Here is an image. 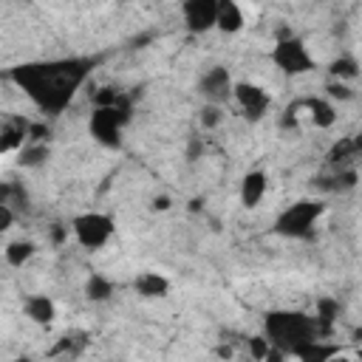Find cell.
Segmentation results:
<instances>
[{
    "instance_id": "obj_1",
    "label": "cell",
    "mask_w": 362,
    "mask_h": 362,
    "mask_svg": "<svg viewBox=\"0 0 362 362\" xmlns=\"http://www.w3.org/2000/svg\"><path fill=\"white\" fill-rule=\"evenodd\" d=\"M96 57H62L45 62H23L8 71V79L48 116H59L79 88L90 79Z\"/></svg>"
},
{
    "instance_id": "obj_2",
    "label": "cell",
    "mask_w": 362,
    "mask_h": 362,
    "mask_svg": "<svg viewBox=\"0 0 362 362\" xmlns=\"http://www.w3.org/2000/svg\"><path fill=\"white\" fill-rule=\"evenodd\" d=\"M263 334L286 356H291L300 345H305V342L320 337L317 320L303 314V311H269L263 317Z\"/></svg>"
},
{
    "instance_id": "obj_3",
    "label": "cell",
    "mask_w": 362,
    "mask_h": 362,
    "mask_svg": "<svg viewBox=\"0 0 362 362\" xmlns=\"http://www.w3.org/2000/svg\"><path fill=\"white\" fill-rule=\"evenodd\" d=\"M130 113H133V99L122 90V96L113 102V105H102V107H93L90 113V136L102 144V147H110V150H119L122 147V130L127 127L130 122Z\"/></svg>"
},
{
    "instance_id": "obj_4",
    "label": "cell",
    "mask_w": 362,
    "mask_h": 362,
    "mask_svg": "<svg viewBox=\"0 0 362 362\" xmlns=\"http://www.w3.org/2000/svg\"><path fill=\"white\" fill-rule=\"evenodd\" d=\"M322 204L320 201H311V198H303L297 204H288L277 218H274V232L283 235V238H291V240H311L314 238V223L320 221L322 215Z\"/></svg>"
},
{
    "instance_id": "obj_5",
    "label": "cell",
    "mask_w": 362,
    "mask_h": 362,
    "mask_svg": "<svg viewBox=\"0 0 362 362\" xmlns=\"http://www.w3.org/2000/svg\"><path fill=\"white\" fill-rule=\"evenodd\" d=\"M272 62L286 74V76H303L317 68L308 45L300 37H280L272 48Z\"/></svg>"
},
{
    "instance_id": "obj_6",
    "label": "cell",
    "mask_w": 362,
    "mask_h": 362,
    "mask_svg": "<svg viewBox=\"0 0 362 362\" xmlns=\"http://www.w3.org/2000/svg\"><path fill=\"white\" fill-rule=\"evenodd\" d=\"M113 229H116L113 218L105 215V212H82L71 221V232H74L76 243L82 249H90V252L102 249L113 238Z\"/></svg>"
},
{
    "instance_id": "obj_7",
    "label": "cell",
    "mask_w": 362,
    "mask_h": 362,
    "mask_svg": "<svg viewBox=\"0 0 362 362\" xmlns=\"http://www.w3.org/2000/svg\"><path fill=\"white\" fill-rule=\"evenodd\" d=\"M181 14L189 34H206L218 25V0H181Z\"/></svg>"
},
{
    "instance_id": "obj_8",
    "label": "cell",
    "mask_w": 362,
    "mask_h": 362,
    "mask_svg": "<svg viewBox=\"0 0 362 362\" xmlns=\"http://www.w3.org/2000/svg\"><path fill=\"white\" fill-rule=\"evenodd\" d=\"M198 93L206 99V102H215V105H223L232 93H235V79L229 74L226 65H212L201 82H198Z\"/></svg>"
},
{
    "instance_id": "obj_9",
    "label": "cell",
    "mask_w": 362,
    "mask_h": 362,
    "mask_svg": "<svg viewBox=\"0 0 362 362\" xmlns=\"http://www.w3.org/2000/svg\"><path fill=\"white\" fill-rule=\"evenodd\" d=\"M232 96H235V102L240 105V110H243V116L249 122H260L266 116L269 105H272L269 93L255 82H235V93Z\"/></svg>"
},
{
    "instance_id": "obj_10",
    "label": "cell",
    "mask_w": 362,
    "mask_h": 362,
    "mask_svg": "<svg viewBox=\"0 0 362 362\" xmlns=\"http://www.w3.org/2000/svg\"><path fill=\"white\" fill-rule=\"evenodd\" d=\"M31 139V122L23 116H11L0 127V153H14Z\"/></svg>"
},
{
    "instance_id": "obj_11",
    "label": "cell",
    "mask_w": 362,
    "mask_h": 362,
    "mask_svg": "<svg viewBox=\"0 0 362 362\" xmlns=\"http://www.w3.org/2000/svg\"><path fill=\"white\" fill-rule=\"evenodd\" d=\"M266 187H269L266 173H263V170H249V173L243 175V181H240V204H243L246 209H255V206L263 201Z\"/></svg>"
},
{
    "instance_id": "obj_12",
    "label": "cell",
    "mask_w": 362,
    "mask_h": 362,
    "mask_svg": "<svg viewBox=\"0 0 362 362\" xmlns=\"http://www.w3.org/2000/svg\"><path fill=\"white\" fill-rule=\"evenodd\" d=\"M23 311H25V317H28L31 322H37V325H48V322H54V317H57V305H54V300L45 297V294H31V297H25Z\"/></svg>"
},
{
    "instance_id": "obj_13",
    "label": "cell",
    "mask_w": 362,
    "mask_h": 362,
    "mask_svg": "<svg viewBox=\"0 0 362 362\" xmlns=\"http://www.w3.org/2000/svg\"><path fill=\"white\" fill-rule=\"evenodd\" d=\"M246 17H243V8L238 6V0H218V25L223 34H238L243 28Z\"/></svg>"
},
{
    "instance_id": "obj_14",
    "label": "cell",
    "mask_w": 362,
    "mask_h": 362,
    "mask_svg": "<svg viewBox=\"0 0 362 362\" xmlns=\"http://www.w3.org/2000/svg\"><path fill=\"white\" fill-rule=\"evenodd\" d=\"M133 288L141 297H167L170 294V280L164 274H158V272H141L133 280Z\"/></svg>"
},
{
    "instance_id": "obj_15",
    "label": "cell",
    "mask_w": 362,
    "mask_h": 362,
    "mask_svg": "<svg viewBox=\"0 0 362 362\" xmlns=\"http://www.w3.org/2000/svg\"><path fill=\"white\" fill-rule=\"evenodd\" d=\"M303 107H308V113H311V122L317 124V127H331L334 122H337V110H334V105H331V99L325 96H311V99H305V102H300Z\"/></svg>"
},
{
    "instance_id": "obj_16",
    "label": "cell",
    "mask_w": 362,
    "mask_h": 362,
    "mask_svg": "<svg viewBox=\"0 0 362 362\" xmlns=\"http://www.w3.org/2000/svg\"><path fill=\"white\" fill-rule=\"evenodd\" d=\"M337 354H339L337 345H328V342H322V337H317V339L300 345L291 356H297V359H303V362H325V359H331V356H337Z\"/></svg>"
},
{
    "instance_id": "obj_17",
    "label": "cell",
    "mask_w": 362,
    "mask_h": 362,
    "mask_svg": "<svg viewBox=\"0 0 362 362\" xmlns=\"http://www.w3.org/2000/svg\"><path fill=\"white\" fill-rule=\"evenodd\" d=\"M51 156V147L45 141H25L20 150H17V164L20 167H42Z\"/></svg>"
},
{
    "instance_id": "obj_18",
    "label": "cell",
    "mask_w": 362,
    "mask_h": 362,
    "mask_svg": "<svg viewBox=\"0 0 362 362\" xmlns=\"http://www.w3.org/2000/svg\"><path fill=\"white\" fill-rule=\"evenodd\" d=\"M317 187H320V189H328V192H345V189H354V187H356V170H351V167H339V170H334L331 175L317 178Z\"/></svg>"
},
{
    "instance_id": "obj_19",
    "label": "cell",
    "mask_w": 362,
    "mask_h": 362,
    "mask_svg": "<svg viewBox=\"0 0 362 362\" xmlns=\"http://www.w3.org/2000/svg\"><path fill=\"white\" fill-rule=\"evenodd\" d=\"M339 317V303L337 300H331V297H322L320 303H317V331H320V337H331V331H334V320Z\"/></svg>"
},
{
    "instance_id": "obj_20",
    "label": "cell",
    "mask_w": 362,
    "mask_h": 362,
    "mask_svg": "<svg viewBox=\"0 0 362 362\" xmlns=\"http://www.w3.org/2000/svg\"><path fill=\"white\" fill-rule=\"evenodd\" d=\"M113 291H116V283L107 280L105 274H90L88 283H85V297L93 300V303H105V300H110Z\"/></svg>"
},
{
    "instance_id": "obj_21",
    "label": "cell",
    "mask_w": 362,
    "mask_h": 362,
    "mask_svg": "<svg viewBox=\"0 0 362 362\" xmlns=\"http://www.w3.org/2000/svg\"><path fill=\"white\" fill-rule=\"evenodd\" d=\"M34 252H37V246L31 240H11L6 246V263L14 266V269H23L34 257Z\"/></svg>"
},
{
    "instance_id": "obj_22",
    "label": "cell",
    "mask_w": 362,
    "mask_h": 362,
    "mask_svg": "<svg viewBox=\"0 0 362 362\" xmlns=\"http://www.w3.org/2000/svg\"><path fill=\"white\" fill-rule=\"evenodd\" d=\"M328 74H331V79H342L345 82V79H354L359 74V65L351 57H337V59H331Z\"/></svg>"
},
{
    "instance_id": "obj_23",
    "label": "cell",
    "mask_w": 362,
    "mask_h": 362,
    "mask_svg": "<svg viewBox=\"0 0 362 362\" xmlns=\"http://www.w3.org/2000/svg\"><path fill=\"white\" fill-rule=\"evenodd\" d=\"M82 348H85V334H65V337H59V342L51 348V356H59V354L76 356Z\"/></svg>"
},
{
    "instance_id": "obj_24",
    "label": "cell",
    "mask_w": 362,
    "mask_h": 362,
    "mask_svg": "<svg viewBox=\"0 0 362 362\" xmlns=\"http://www.w3.org/2000/svg\"><path fill=\"white\" fill-rule=\"evenodd\" d=\"M221 119H223V110H221V105H215V102H206V105L198 110V122H201V127H204V130L218 127V124H221Z\"/></svg>"
},
{
    "instance_id": "obj_25",
    "label": "cell",
    "mask_w": 362,
    "mask_h": 362,
    "mask_svg": "<svg viewBox=\"0 0 362 362\" xmlns=\"http://www.w3.org/2000/svg\"><path fill=\"white\" fill-rule=\"evenodd\" d=\"M325 96L334 102V99H339V102H348L351 96H354V90L342 82V79H328V85H325Z\"/></svg>"
},
{
    "instance_id": "obj_26",
    "label": "cell",
    "mask_w": 362,
    "mask_h": 362,
    "mask_svg": "<svg viewBox=\"0 0 362 362\" xmlns=\"http://www.w3.org/2000/svg\"><path fill=\"white\" fill-rule=\"evenodd\" d=\"M51 136V127L42 124V122H31V139L28 141H48Z\"/></svg>"
},
{
    "instance_id": "obj_27",
    "label": "cell",
    "mask_w": 362,
    "mask_h": 362,
    "mask_svg": "<svg viewBox=\"0 0 362 362\" xmlns=\"http://www.w3.org/2000/svg\"><path fill=\"white\" fill-rule=\"evenodd\" d=\"M11 223H14V206H8V204H0V232L11 229Z\"/></svg>"
},
{
    "instance_id": "obj_28",
    "label": "cell",
    "mask_w": 362,
    "mask_h": 362,
    "mask_svg": "<svg viewBox=\"0 0 362 362\" xmlns=\"http://www.w3.org/2000/svg\"><path fill=\"white\" fill-rule=\"evenodd\" d=\"M201 153H204V141H201V139H192V141H189V147H187V158H189V161H195Z\"/></svg>"
},
{
    "instance_id": "obj_29",
    "label": "cell",
    "mask_w": 362,
    "mask_h": 362,
    "mask_svg": "<svg viewBox=\"0 0 362 362\" xmlns=\"http://www.w3.org/2000/svg\"><path fill=\"white\" fill-rule=\"evenodd\" d=\"M65 238H68V226L54 223V226H51V240H54V243H62Z\"/></svg>"
},
{
    "instance_id": "obj_30",
    "label": "cell",
    "mask_w": 362,
    "mask_h": 362,
    "mask_svg": "<svg viewBox=\"0 0 362 362\" xmlns=\"http://www.w3.org/2000/svg\"><path fill=\"white\" fill-rule=\"evenodd\" d=\"M153 209H170V198L167 195H156L153 198Z\"/></svg>"
}]
</instances>
